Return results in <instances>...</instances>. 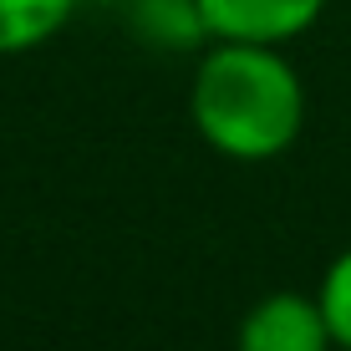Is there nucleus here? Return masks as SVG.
Returning <instances> with one entry per match:
<instances>
[{
  "instance_id": "nucleus-1",
  "label": "nucleus",
  "mask_w": 351,
  "mask_h": 351,
  "mask_svg": "<svg viewBox=\"0 0 351 351\" xmlns=\"http://www.w3.org/2000/svg\"><path fill=\"white\" fill-rule=\"evenodd\" d=\"M189 123L219 158L270 163L306 128V82L280 46L209 41L189 77Z\"/></svg>"
},
{
  "instance_id": "nucleus-2",
  "label": "nucleus",
  "mask_w": 351,
  "mask_h": 351,
  "mask_svg": "<svg viewBox=\"0 0 351 351\" xmlns=\"http://www.w3.org/2000/svg\"><path fill=\"white\" fill-rule=\"evenodd\" d=\"M234 351H336L321 295L306 290H270L239 316Z\"/></svg>"
},
{
  "instance_id": "nucleus-3",
  "label": "nucleus",
  "mask_w": 351,
  "mask_h": 351,
  "mask_svg": "<svg viewBox=\"0 0 351 351\" xmlns=\"http://www.w3.org/2000/svg\"><path fill=\"white\" fill-rule=\"evenodd\" d=\"M209 41H265L285 46L321 21L326 0H193Z\"/></svg>"
},
{
  "instance_id": "nucleus-4",
  "label": "nucleus",
  "mask_w": 351,
  "mask_h": 351,
  "mask_svg": "<svg viewBox=\"0 0 351 351\" xmlns=\"http://www.w3.org/2000/svg\"><path fill=\"white\" fill-rule=\"evenodd\" d=\"M82 0H0V56L41 51L51 36L66 31Z\"/></svg>"
},
{
  "instance_id": "nucleus-5",
  "label": "nucleus",
  "mask_w": 351,
  "mask_h": 351,
  "mask_svg": "<svg viewBox=\"0 0 351 351\" xmlns=\"http://www.w3.org/2000/svg\"><path fill=\"white\" fill-rule=\"evenodd\" d=\"M316 295H321L326 326H331V336H336V351H351V245L326 265Z\"/></svg>"
},
{
  "instance_id": "nucleus-6",
  "label": "nucleus",
  "mask_w": 351,
  "mask_h": 351,
  "mask_svg": "<svg viewBox=\"0 0 351 351\" xmlns=\"http://www.w3.org/2000/svg\"><path fill=\"white\" fill-rule=\"evenodd\" d=\"M82 5H128V0H82Z\"/></svg>"
}]
</instances>
